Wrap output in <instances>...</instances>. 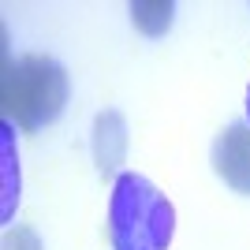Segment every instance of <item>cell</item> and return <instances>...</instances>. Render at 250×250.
Wrapping results in <instances>:
<instances>
[{
  "label": "cell",
  "instance_id": "cell-1",
  "mask_svg": "<svg viewBox=\"0 0 250 250\" xmlns=\"http://www.w3.org/2000/svg\"><path fill=\"white\" fill-rule=\"evenodd\" d=\"M0 101L8 124H15L19 131H42L52 120H60L67 104V71L42 52L4 56Z\"/></svg>",
  "mask_w": 250,
  "mask_h": 250
},
{
  "label": "cell",
  "instance_id": "cell-2",
  "mask_svg": "<svg viewBox=\"0 0 250 250\" xmlns=\"http://www.w3.org/2000/svg\"><path fill=\"white\" fill-rule=\"evenodd\" d=\"M176 235V209L138 172H120L108 198L112 250H168Z\"/></svg>",
  "mask_w": 250,
  "mask_h": 250
},
{
  "label": "cell",
  "instance_id": "cell-3",
  "mask_svg": "<svg viewBox=\"0 0 250 250\" xmlns=\"http://www.w3.org/2000/svg\"><path fill=\"white\" fill-rule=\"evenodd\" d=\"M213 172L235 194H250V124H228L213 142Z\"/></svg>",
  "mask_w": 250,
  "mask_h": 250
},
{
  "label": "cell",
  "instance_id": "cell-4",
  "mask_svg": "<svg viewBox=\"0 0 250 250\" xmlns=\"http://www.w3.org/2000/svg\"><path fill=\"white\" fill-rule=\"evenodd\" d=\"M127 153V124L120 112H101L94 124V161L101 176H112Z\"/></svg>",
  "mask_w": 250,
  "mask_h": 250
},
{
  "label": "cell",
  "instance_id": "cell-5",
  "mask_svg": "<svg viewBox=\"0 0 250 250\" xmlns=\"http://www.w3.org/2000/svg\"><path fill=\"white\" fill-rule=\"evenodd\" d=\"M19 206V153H15V124H0V220L11 224Z\"/></svg>",
  "mask_w": 250,
  "mask_h": 250
},
{
  "label": "cell",
  "instance_id": "cell-6",
  "mask_svg": "<svg viewBox=\"0 0 250 250\" xmlns=\"http://www.w3.org/2000/svg\"><path fill=\"white\" fill-rule=\"evenodd\" d=\"M172 4H131V15H135V26L138 30H146V34H165L168 26H172Z\"/></svg>",
  "mask_w": 250,
  "mask_h": 250
},
{
  "label": "cell",
  "instance_id": "cell-7",
  "mask_svg": "<svg viewBox=\"0 0 250 250\" xmlns=\"http://www.w3.org/2000/svg\"><path fill=\"white\" fill-rule=\"evenodd\" d=\"M4 250H42V239L34 228H15L4 235Z\"/></svg>",
  "mask_w": 250,
  "mask_h": 250
},
{
  "label": "cell",
  "instance_id": "cell-8",
  "mask_svg": "<svg viewBox=\"0 0 250 250\" xmlns=\"http://www.w3.org/2000/svg\"><path fill=\"white\" fill-rule=\"evenodd\" d=\"M247 124H250V86H247Z\"/></svg>",
  "mask_w": 250,
  "mask_h": 250
}]
</instances>
